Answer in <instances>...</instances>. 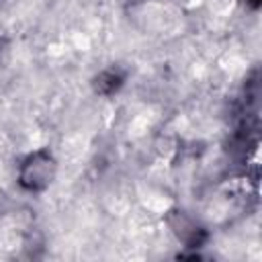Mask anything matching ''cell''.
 I'll use <instances>...</instances> for the list:
<instances>
[{"instance_id": "1", "label": "cell", "mask_w": 262, "mask_h": 262, "mask_svg": "<svg viewBox=\"0 0 262 262\" xmlns=\"http://www.w3.org/2000/svg\"><path fill=\"white\" fill-rule=\"evenodd\" d=\"M53 160L49 154H35L31 156L23 168H20V184L31 188V190H39V188H45L51 178H53Z\"/></svg>"}, {"instance_id": "3", "label": "cell", "mask_w": 262, "mask_h": 262, "mask_svg": "<svg viewBox=\"0 0 262 262\" xmlns=\"http://www.w3.org/2000/svg\"><path fill=\"white\" fill-rule=\"evenodd\" d=\"M119 84H121V76H119L117 72H113V70L100 74L98 80H96V88H98L100 92H113Z\"/></svg>"}, {"instance_id": "2", "label": "cell", "mask_w": 262, "mask_h": 262, "mask_svg": "<svg viewBox=\"0 0 262 262\" xmlns=\"http://www.w3.org/2000/svg\"><path fill=\"white\" fill-rule=\"evenodd\" d=\"M172 227H174L176 235H178L182 242H186V244H194V242H199V233H201V229H199L186 215L176 213V223L172 221Z\"/></svg>"}]
</instances>
